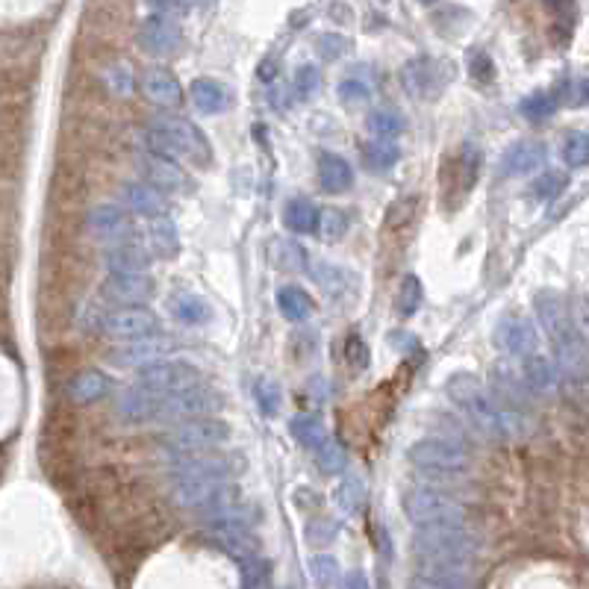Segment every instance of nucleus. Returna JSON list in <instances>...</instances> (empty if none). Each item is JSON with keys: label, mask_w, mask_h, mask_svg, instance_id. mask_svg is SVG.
<instances>
[{"label": "nucleus", "mask_w": 589, "mask_h": 589, "mask_svg": "<svg viewBox=\"0 0 589 589\" xmlns=\"http://www.w3.org/2000/svg\"><path fill=\"white\" fill-rule=\"evenodd\" d=\"M139 386L148 389V392H157L162 398H171V395L198 389L201 372L192 363H183V360H162V363H154V366L139 372Z\"/></svg>", "instance_id": "9"}, {"label": "nucleus", "mask_w": 589, "mask_h": 589, "mask_svg": "<svg viewBox=\"0 0 589 589\" xmlns=\"http://www.w3.org/2000/svg\"><path fill=\"white\" fill-rule=\"evenodd\" d=\"M313 307L316 304H313V298H310L307 289H301L295 283L277 289V310H280V316L286 322H304V319H310Z\"/></svg>", "instance_id": "30"}, {"label": "nucleus", "mask_w": 589, "mask_h": 589, "mask_svg": "<svg viewBox=\"0 0 589 589\" xmlns=\"http://www.w3.org/2000/svg\"><path fill=\"white\" fill-rule=\"evenodd\" d=\"M189 98L198 112L204 115H215V112H224L230 107V92L224 83H218L213 77H198L192 86H189Z\"/></svg>", "instance_id": "26"}, {"label": "nucleus", "mask_w": 589, "mask_h": 589, "mask_svg": "<svg viewBox=\"0 0 589 589\" xmlns=\"http://www.w3.org/2000/svg\"><path fill=\"white\" fill-rule=\"evenodd\" d=\"M139 45L151 56H171L183 45V30L171 15H148L139 24Z\"/></svg>", "instance_id": "15"}, {"label": "nucleus", "mask_w": 589, "mask_h": 589, "mask_svg": "<svg viewBox=\"0 0 589 589\" xmlns=\"http://www.w3.org/2000/svg\"><path fill=\"white\" fill-rule=\"evenodd\" d=\"M204 536L213 542L215 548H221L224 554L236 557L239 563L260 557V539L251 534L248 528H233V525H210Z\"/></svg>", "instance_id": "18"}, {"label": "nucleus", "mask_w": 589, "mask_h": 589, "mask_svg": "<svg viewBox=\"0 0 589 589\" xmlns=\"http://www.w3.org/2000/svg\"><path fill=\"white\" fill-rule=\"evenodd\" d=\"M171 501L180 510H204L207 516H213L218 510L242 501L239 486H233L224 478H192V481H177Z\"/></svg>", "instance_id": "7"}, {"label": "nucleus", "mask_w": 589, "mask_h": 589, "mask_svg": "<svg viewBox=\"0 0 589 589\" xmlns=\"http://www.w3.org/2000/svg\"><path fill=\"white\" fill-rule=\"evenodd\" d=\"M148 154H157V157H186V160L207 162L213 160V151H210V142L207 136L186 118L180 115H160L154 118V124L148 127Z\"/></svg>", "instance_id": "3"}, {"label": "nucleus", "mask_w": 589, "mask_h": 589, "mask_svg": "<svg viewBox=\"0 0 589 589\" xmlns=\"http://www.w3.org/2000/svg\"><path fill=\"white\" fill-rule=\"evenodd\" d=\"M319 86H322V71H319L316 65L304 62V65L295 71V92H298L301 98H313V95L319 92Z\"/></svg>", "instance_id": "50"}, {"label": "nucleus", "mask_w": 589, "mask_h": 589, "mask_svg": "<svg viewBox=\"0 0 589 589\" xmlns=\"http://www.w3.org/2000/svg\"><path fill=\"white\" fill-rule=\"evenodd\" d=\"M401 510L416 528H463L466 507L454 495L433 489V486H416L407 489L401 498Z\"/></svg>", "instance_id": "5"}, {"label": "nucleus", "mask_w": 589, "mask_h": 589, "mask_svg": "<svg viewBox=\"0 0 589 589\" xmlns=\"http://www.w3.org/2000/svg\"><path fill=\"white\" fill-rule=\"evenodd\" d=\"M174 351V342L165 336H148L136 342H121L118 348L109 351V363L118 369H148L154 363H162Z\"/></svg>", "instance_id": "12"}, {"label": "nucleus", "mask_w": 589, "mask_h": 589, "mask_svg": "<svg viewBox=\"0 0 589 589\" xmlns=\"http://www.w3.org/2000/svg\"><path fill=\"white\" fill-rule=\"evenodd\" d=\"M310 274L319 280V286H322L327 295H342L351 286V274L345 268L333 266V263H313Z\"/></svg>", "instance_id": "40"}, {"label": "nucleus", "mask_w": 589, "mask_h": 589, "mask_svg": "<svg viewBox=\"0 0 589 589\" xmlns=\"http://www.w3.org/2000/svg\"><path fill=\"white\" fill-rule=\"evenodd\" d=\"M148 242H151V248H154L160 257H174V254L180 251L177 227H174V221H168V215H165V218H157V221L151 224Z\"/></svg>", "instance_id": "39"}, {"label": "nucleus", "mask_w": 589, "mask_h": 589, "mask_svg": "<svg viewBox=\"0 0 589 589\" xmlns=\"http://www.w3.org/2000/svg\"><path fill=\"white\" fill-rule=\"evenodd\" d=\"M162 404H165L162 395L148 392V389H142V386L136 383L133 389H127V392L118 395L115 413H118L121 419H127V422H148V419H160Z\"/></svg>", "instance_id": "21"}, {"label": "nucleus", "mask_w": 589, "mask_h": 589, "mask_svg": "<svg viewBox=\"0 0 589 589\" xmlns=\"http://www.w3.org/2000/svg\"><path fill=\"white\" fill-rule=\"evenodd\" d=\"M345 230H348V215L342 213V210H327L322 213V233L324 239H342L345 236Z\"/></svg>", "instance_id": "53"}, {"label": "nucleus", "mask_w": 589, "mask_h": 589, "mask_svg": "<svg viewBox=\"0 0 589 589\" xmlns=\"http://www.w3.org/2000/svg\"><path fill=\"white\" fill-rule=\"evenodd\" d=\"M316 463H319L322 475H327V478L342 475L348 469V451H345V445L339 439L327 436V442H324L322 448H316Z\"/></svg>", "instance_id": "36"}, {"label": "nucleus", "mask_w": 589, "mask_h": 589, "mask_svg": "<svg viewBox=\"0 0 589 589\" xmlns=\"http://www.w3.org/2000/svg\"><path fill=\"white\" fill-rule=\"evenodd\" d=\"M569 186V180H566V174H560V171H548V174H542L539 180L534 183V195L539 201H554L557 195H563V189Z\"/></svg>", "instance_id": "48"}, {"label": "nucleus", "mask_w": 589, "mask_h": 589, "mask_svg": "<svg viewBox=\"0 0 589 589\" xmlns=\"http://www.w3.org/2000/svg\"><path fill=\"white\" fill-rule=\"evenodd\" d=\"M410 589H469V575H442V572H416Z\"/></svg>", "instance_id": "43"}, {"label": "nucleus", "mask_w": 589, "mask_h": 589, "mask_svg": "<svg viewBox=\"0 0 589 589\" xmlns=\"http://www.w3.org/2000/svg\"><path fill=\"white\" fill-rule=\"evenodd\" d=\"M104 263H107L109 274H145L151 266V251H145L133 242H121L104 254Z\"/></svg>", "instance_id": "25"}, {"label": "nucleus", "mask_w": 589, "mask_h": 589, "mask_svg": "<svg viewBox=\"0 0 589 589\" xmlns=\"http://www.w3.org/2000/svg\"><path fill=\"white\" fill-rule=\"evenodd\" d=\"M86 227L98 242H127V236L133 233L130 213H124L121 207H112V204L95 207L86 218Z\"/></svg>", "instance_id": "19"}, {"label": "nucleus", "mask_w": 589, "mask_h": 589, "mask_svg": "<svg viewBox=\"0 0 589 589\" xmlns=\"http://www.w3.org/2000/svg\"><path fill=\"white\" fill-rule=\"evenodd\" d=\"M310 575H313V581L319 587H333L336 578H339V563L333 557H327V554H319V557L310 560Z\"/></svg>", "instance_id": "51"}, {"label": "nucleus", "mask_w": 589, "mask_h": 589, "mask_svg": "<svg viewBox=\"0 0 589 589\" xmlns=\"http://www.w3.org/2000/svg\"><path fill=\"white\" fill-rule=\"evenodd\" d=\"M271 77H274V62L268 59V62L260 65V80H271Z\"/></svg>", "instance_id": "57"}, {"label": "nucleus", "mask_w": 589, "mask_h": 589, "mask_svg": "<svg viewBox=\"0 0 589 589\" xmlns=\"http://www.w3.org/2000/svg\"><path fill=\"white\" fill-rule=\"evenodd\" d=\"M215 410H221V395L213 392V389H207V386H198V389H189V392H180V395L165 398L160 419L186 422V419L213 416Z\"/></svg>", "instance_id": "14"}, {"label": "nucleus", "mask_w": 589, "mask_h": 589, "mask_svg": "<svg viewBox=\"0 0 589 589\" xmlns=\"http://www.w3.org/2000/svg\"><path fill=\"white\" fill-rule=\"evenodd\" d=\"M560 107V98L554 95V92H534V95H528L522 104H519V112L528 118V121H545V118H551L554 112Z\"/></svg>", "instance_id": "42"}, {"label": "nucleus", "mask_w": 589, "mask_h": 589, "mask_svg": "<svg viewBox=\"0 0 589 589\" xmlns=\"http://www.w3.org/2000/svg\"><path fill=\"white\" fill-rule=\"evenodd\" d=\"M142 177L148 186H154L157 192H183L189 186V177L183 174V168L168 157H157V154H145L142 157Z\"/></svg>", "instance_id": "20"}, {"label": "nucleus", "mask_w": 589, "mask_h": 589, "mask_svg": "<svg viewBox=\"0 0 589 589\" xmlns=\"http://www.w3.org/2000/svg\"><path fill=\"white\" fill-rule=\"evenodd\" d=\"M366 127H369V133H372L375 139L392 142V139H398V136L404 133V127H407V124H404V115H401L398 109L383 107V109H375V112H369Z\"/></svg>", "instance_id": "33"}, {"label": "nucleus", "mask_w": 589, "mask_h": 589, "mask_svg": "<svg viewBox=\"0 0 589 589\" xmlns=\"http://www.w3.org/2000/svg\"><path fill=\"white\" fill-rule=\"evenodd\" d=\"M445 395L448 401L469 419V425L475 430H481L492 439H510V436H519L525 433V419L510 410L507 404H501L481 380L469 372H457V375L448 377L445 383Z\"/></svg>", "instance_id": "1"}, {"label": "nucleus", "mask_w": 589, "mask_h": 589, "mask_svg": "<svg viewBox=\"0 0 589 589\" xmlns=\"http://www.w3.org/2000/svg\"><path fill=\"white\" fill-rule=\"evenodd\" d=\"M101 330L118 342H136V339L157 336L160 319L148 307H118L101 319Z\"/></svg>", "instance_id": "11"}, {"label": "nucleus", "mask_w": 589, "mask_h": 589, "mask_svg": "<svg viewBox=\"0 0 589 589\" xmlns=\"http://www.w3.org/2000/svg\"><path fill=\"white\" fill-rule=\"evenodd\" d=\"M336 504L345 510V513H357L366 507V481L357 478V475H348L345 481L336 486Z\"/></svg>", "instance_id": "41"}, {"label": "nucleus", "mask_w": 589, "mask_h": 589, "mask_svg": "<svg viewBox=\"0 0 589 589\" xmlns=\"http://www.w3.org/2000/svg\"><path fill=\"white\" fill-rule=\"evenodd\" d=\"M534 304L539 324L545 327L548 339H551L554 348H557L560 366H563L566 372H578L581 363H584L581 336H578V330H575V322H572V313H569L566 301H563L557 292H539Z\"/></svg>", "instance_id": "4"}, {"label": "nucleus", "mask_w": 589, "mask_h": 589, "mask_svg": "<svg viewBox=\"0 0 589 589\" xmlns=\"http://www.w3.org/2000/svg\"><path fill=\"white\" fill-rule=\"evenodd\" d=\"M101 295L118 307H139L151 301L154 280L148 274H107V280L101 283Z\"/></svg>", "instance_id": "16"}, {"label": "nucleus", "mask_w": 589, "mask_h": 589, "mask_svg": "<svg viewBox=\"0 0 589 589\" xmlns=\"http://www.w3.org/2000/svg\"><path fill=\"white\" fill-rule=\"evenodd\" d=\"M401 160V148L395 145V142H383V139H372V142H366L363 145V162H366V168L369 171H389L392 165H398Z\"/></svg>", "instance_id": "35"}, {"label": "nucleus", "mask_w": 589, "mask_h": 589, "mask_svg": "<svg viewBox=\"0 0 589 589\" xmlns=\"http://www.w3.org/2000/svg\"><path fill=\"white\" fill-rule=\"evenodd\" d=\"M545 145L542 142H534V139H522L516 145H510L501 157V165H498V174L501 177H525L536 171L542 162H545Z\"/></svg>", "instance_id": "23"}, {"label": "nucleus", "mask_w": 589, "mask_h": 589, "mask_svg": "<svg viewBox=\"0 0 589 589\" xmlns=\"http://www.w3.org/2000/svg\"><path fill=\"white\" fill-rule=\"evenodd\" d=\"M413 551L422 563V572L469 575L478 539L466 528H419L413 536Z\"/></svg>", "instance_id": "2"}, {"label": "nucleus", "mask_w": 589, "mask_h": 589, "mask_svg": "<svg viewBox=\"0 0 589 589\" xmlns=\"http://www.w3.org/2000/svg\"><path fill=\"white\" fill-rule=\"evenodd\" d=\"M254 401H257V410L266 416V419H274L283 407V389L274 377H260L254 383Z\"/></svg>", "instance_id": "37"}, {"label": "nucleus", "mask_w": 589, "mask_h": 589, "mask_svg": "<svg viewBox=\"0 0 589 589\" xmlns=\"http://www.w3.org/2000/svg\"><path fill=\"white\" fill-rule=\"evenodd\" d=\"M268 257H271V266L280 271H310L307 251L292 239H274L268 245Z\"/></svg>", "instance_id": "32"}, {"label": "nucleus", "mask_w": 589, "mask_h": 589, "mask_svg": "<svg viewBox=\"0 0 589 589\" xmlns=\"http://www.w3.org/2000/svg\"><path fill=\"white\" fill-rule=\"evenodd\" d=\"M522 383L534 392H554L557 383H560V372L548 357L531 354V357L522 360Z\"/></svg>", "instance_id": "28"}, {"label": "nucleus", "mask_w": 589, "mask_h": 589, "mask_svg": "<svg viewBox=\"0 0 589 589\" xmlns=\"http://www.w3.org/2000/svg\"><path fill=\"white\" fill-rule=\"evenodd\" d=\"M142 95H145V101H151V104H157L162 109H174L183 104V86H180V80L171 74V71H165V68H148L145 74H142Z\"/></svg>", "instance_id": "22"}, {"label": "nucleus", "mask_w": 589, "mask_h": 589, "mask_svg": "<svg viewBox=\"0 0 589 589\" xmlns=\"http://www.w3.org/2000/svg\"><path fill=\"white\" fill-rule=\"evenodd\" d=\"M492 339H495V348H501L504 354L522 357V360L536 354V345H539L534 322L519 313H507L504 319H498Z\"/></svg>", "instance_id": "13"}, {"label": "nucleus", "mask_w": 589, "mask_h": 589, "mask_svg": "<svg viewBox=\"0 0 589 589\" xmlns=\"http://www.w3.org/2000/svg\"><path fill=\"white\" fill-rule=\"evenodd\" d=\"M107 77L115 95H124V98H127V95L133 92V74H130V65H127V62H124V65H112Z\"/></svg>", "instance_id": "54"}, {"label": "nucleus", "mask_w": 589, "mask_h": 589, "mask_svg": "<svg viewBox=\"0 0 589 589\" xmlns=\"http://www.w3.org/2000/svg\"><path fill=\"white\" fill-rule=\"evenodd\" d=\"M351 183H354V168L345 157H339V154H322L319 157V186L324 192L336 195V192L351 189Z\"/></svg>", "instance_id": "27"}, {"label": "nucleus", "mask_w": 589, "mask_h": 589, "mask_svg": "<svg viewBox=\"0 0 589 589\" xmlns=\"http://www.w3.org/2000/svg\"><path fill=\"white\" fill-rule=\"evenodd\" d=\"M168 310L174 313V319H180L183 324H201L210 319V307L204 298L192 295V292H180L168 301Z\"/></svg>", "instance_id": "34"}, {"label": "nucleus", "mask_w": 589, "mask_h": 589, "mask_svg": "<svg viewBox=\"0 0 589 589\" xmlns=\"http://www.w3.org/2000/svg\"><path fill=\"white\" fill-rule=\"evenodd\" d=\"M109 389H112V383L104 372H80L68 383V395L77 404H92V401L104 398Z\"/></svg>", "instance_id": "31"}, {"label": "nucleus", "mask_w": 589, "mask_h": 589, "mask_svg": "<svg viewBox=\"0 0 589 589\" xmlns=\"http://www.w3.org/2000/svg\"><path fill=\"white\" fill-rule=\"evenodd\" d=\"M563 162L569 168H584L589 162V133H569L563 142Z\"/></svg>", "instance_id": "46"}, {"label": "nucleus", "mask_w": 589, "mask_h": 589, "mask_svg": "<svg viewBox=\"0 0 589 589\" xmlns=\"http://www.w3.org/2000/svg\"><path fill=\"white\" fill-rule=\"evenodd\" d=\"M168 469L177 475V481H192V478H224L239 472V457L227 451H201V454H174Z\"/></svg>", "instance_id": "10"}, {"label": "nucleus", "mask_w": 589, "mask_h": 589, "mask_svg": "<svg viewBox=\"0 0 589 589\" xmlns=\"http://www.w3.org/2000/svg\"><path fill=\"white\" fill-rule=\"evenodd\" d=\"M283 224L292 233H319L322 230V213L310 198H292L283 207Z\"/></svg>", "instance_id": "29"}, {"label": "nucleus", "mask_w": 589, "mask_h": 589, "mask_svg": "<svg viewBox=\"0 0 589 589\" xmlns=\"http://www.w3.org/2000/svg\"><path fill=\"white\" fill-rule=\"evenodd\" d=\"M316 45H319V54L324 59H339V56L348 54V48H351V42L345 36H336V33H322L316 39Z\"/></svg>", "instance_id": "52"}, {"label": "nucleus", "mask_w": 589, "mask_h": 589, "mask_svg": "<svg viewBox=\"0 0 589 589\" xmlns=\"http://www.w3.org/2000/svg\"><path fill=\"white\" fill-rule=\"evenodd\" d=\"M581 92H584V101L589 104V80H587V83H581Z\"/></svg>", "instance_id": "58"}, {"label": "nucleus", "mask_w": 589, "mask_h": 589, "mask_svg": "<svg viewBox=\"0 0 589 589\" xmlns=\"http://www.w3.org/2000/svg\"><path fill=\"white\" fill-rule=\"evenodd\" d=\"M407 460L422 469V472H433V475H466L472 466V457L463 445L451 442V439H419L410 445Z\"/></svg>", "instance_id": "8"}, {"label": "nucleus", "mask_w": 589, "mask_h": 589, "mask_svg": "<svg viewBox=\"0 0 589 589\" xmlns=\"http://www.w3.org/2000/svg\"><path fill=\"white\" fill-rule=\"evenodd\" d=\"M478 171H481V151L475 145H463V154H460V183H463L466 192L475 186Z\"/></svg>", "instance_id": "49"}, {"label": "nucleus", "mask_w": 589, "mask_h": 589, "mask_svg": "<svg viewBox=\"0 0 589 589\" xmlns=\"http://www.w3.org/2000/svg\"><path fill=\"white\" fill-rule=\"evenodd\" d=\"M268 575H271L268 560H263V557L245 560V563H242V589L268 587Z\"/></svg>", "instance_id": "47"}, {"label": "nucleus", "mask_w": 589, "mask_h": 589, "mask_svg": "<svg viewBox=\"0 0 589 589\" xmlns=\"http://www.w3.org/2000/svg\"><path fill=\"white\" fill-rule=\"evenodd\" d=\"M345 589H369V578H366V572H360V569L348 572V578H345Z\"/></svg>", "instance_id": "56"}, {"label": "nucleus", "mask_w": 589, "mask_h": 589, "mask_svg": "<svg viewBox=\"0 0 589 589\" xmlns=\"http://www.w3.org/2000/svg\"><path fill=\"white\" fill-rule=\"evenodd\" d=\"M336 95H339V101H342L345 107H363V104L372 101V86H369L366 80H360V77H345V80L339 83Z\"/></svg>", "instance_id": "45"}, {"label": "nucleus", "mask_w": 589, "mask_h": 589, "mask_svg": "<svg viewBox=\"0 0 589 589\" xmlns=\"http://www.w3.org/2000/svg\"><path fill=\"white\" fill-rule=\"evenodd\" d=\"M289 433L304 445V448H310V451H316V448H322L324 442H327V430L319 419H313V416H295L292 422H289Z\"/></svg>", "instance_id": "38"}, {"label": "nucleus", "mask_w": 589, "mask_h": 589, "mask_svg": "<svg viewBox=\"0 0 589 589\" xmlns=\"http://www.w3.org/2000/svg\"><path fill=\"white\" fill-rule=\"evenodd\" d=\"M395 307H398V316H404V319H410V316L422 307V280H419L416 274H410V277L401 280Z\"/></svg>", "instance_id": "44"}, {"label": "nucleus", "mask_w": 589, "mask_h": 589, "mask_svg": "<svg viewBox=\"0 0 589 589\" xmlns=\"http://www.w3.org/2000/svg\"><path fill=\"white\" fill-rule=\"evenodd\" d=\"M336 534H339V528H336L333 522H327V519H313V522L307 525V539H310L313 545H330Z\"/></svg>", "instance_id": "55"}, {"label": "nucleus", "mask_w": 589, "mask_h": 589, "mask_svg": "<svg viewBox=\"0 0 589 589\" xmlns=\"http://www.w3.org/2000/svg\"><path fill=\"white\" fill-rule=\"evenodd\" d=\"M121 201H124V207H127L130 213L142 215V218H151V221L165 218V213H168L165 195L157 192L154 186H148L145 180H142V183H124V186H121Z\"/></svg>", "instance_id": "24"}, {"label": "nucleus", "mask_w": 589, "mask_h": 589, "mask_svg": "<svg viewBox=\"0 0 589 589\" xmlns=\"http://www.w3.org/2000/svg\"><path fill=\"white\" fill-rule=\"evenodd\" d=\"M442 68H445L442 62L428 59V56H419V59H413V62L404 65L401 80H404V86H407L410 95H416V98H436L445 89V83H448V74Z\"/></svg>", "instance_id": "17"}, {"label": "nucleus", "mask_w": 589, "mask_h": 589, "mask_svg": "<svg viewBox=\"0 0 589 589\" xmlns=\"http://www.w3.org/2000/svg\"><path fill=\"white\" fill-rule=\"evenodd\" d=\"M230 439V425L224 419L204 416V419H186L177 422L174 428L162 433V445L171 454H201V451H215Z\"/></svg>", "instance_id": "6"}]
</instances>
